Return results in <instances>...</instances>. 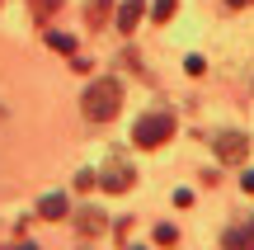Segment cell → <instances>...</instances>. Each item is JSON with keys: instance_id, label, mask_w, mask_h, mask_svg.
<instances>
[{"instance_id": "52a82bcc", "label": "cell", "mask_w": 254, "mask_h": 250, "mask_svg": "<svg viewBox=\"0 0 254 250\" xmlns=\"http://www.w3.org/2000/svg\"><path fill=\"white\" fill-rule=\"evenodd\" d=\"M109 14H113L109 0H90V5H85V24H90V28H104V24H109Z\"/></svg>"}, {"instance_id": "9a60e30c", "label": "cell", "mask_w": 254, "mask_h": 250, "mask_svg": "<svg viewBox=\"0 0 254 250\" xmlns=\"http://www.w3.org/2000/svg\"><path fill=\"white\" fill-rule=\"evenodd\" d=\"M245 246H254V222H250V227H245Z\"/></svg>"}, {"instance_id": "8fae6325", "label": "cell", "mask_w": 254, "mask_h": 250, "mask_svg": "<svg viewBox=\"0 0 254 250\" xmlns=\"http://www.w3.org/2000/svg\"><path fill=\"white\" fill-rule=\"evenodd\" d=\"M174 241H179V232H174L170 222H160V227H155V246H174Z\"/></svg>"}, {"instance_id": "5b68a950", "label": "cell", "mask_w": 254, "mask_h": 250, "mask_svg": "<svg viewBox=\"0 0 254 250\" xmlns=\"http://www.w3.org/2000/svg\"><path fill=\"white\" fill-rule=\"evenodd\" d=\"M104 227H109V217H104V213H94V208H85V213L75 217V232H80V236H90V241H94V236H104Z\"/></svg>"}, {"instance_id": "e0dca14e", "label": "cell", "mask_w": 254, "mask_h": 250, "mask_svg": "<svg viewBox=\"0 0 254 250\" xmlns=\"http://www.w3.org/2000/svg\"><path fill=\"white\" fill-rule=\"evenodd\" d=\"M0 123H5V113H0Z\"/></svg>"}, {"instance_id": "9c48e42d", "label": "cell", "mask_w": 254, "mask_h": 250, "mask_svg": "<svg viewBox=\"0 0 254 250\" xmlns=\"http://www.w3.org/2000/svg\"><path fill=\"white\" fill-rule=\"evenodd\" d=\"M28 5H33V19H38V24H47V19L62 9V0H28Z\"/></svg>"}, {"instance_id": "3957f363", "label": "cell", "mask_w": 254, "mask_h": 250, "mask_svg": "<svg viewBox=\"0 0 254 250\" xmlns=\"http://www.w3.org/2000/svg\"><path fill=\"white\" fill-rule=\"evenodd\" d=\"M132 179H136V170L127 166V161H118V156H113L109 166L94 175V184H99L104 194H127V189H132Z\"/></svg>"}, {"instance_id": "4fadbf2b", "label": "cell", "mask_w": 254, "mask_h": 250, "mask_svg": "<svg viewBox=\"0 0 254 250\" xmlns=\"http://www.w3.org/2000/svg\"><path fill=\"white\" fill-rule=\"evenodd\" d=\"M202 66H207L202 57H189V62H184V71H189V76H202Z\"/></svg>"}, {"instance_id": "2e32d148", "label": "cell", "mask_w": 254, "mask_h": 250, "mask_svg": "<svg viewBox=\"0 0 254 250\" xmlns=\"http://www.w3.org/2000/svg\"><path fill=\"white\" fill-rule=\"evenodd\" d=\"M231 5H250V0H231Z\"/></svg>"}, {"instance_id": "8992f818", "label": "cell", "mask_w": 254, "mask_h": 250, "mask_svg": "<svg viewBox=\"0 0 254 250\" xmlns=\"http://www.w3.org/2000/svg\"><path fill=\"white\" fill-rule=\"evenodd\" d=\"M141 14H146L141 0H123V5H118V28H123V33H132V28L141 24Z\"/></svg>"}, {"instance_id": "277c9868", "label": "cell", "mask_w": 254, "mask_h": 250, "mask_svg": "<svg viewBox=\"0 0 254 250\" xmlns=\"http://www.w3.org/2000/svg\"><path fill=\"white\" fill-rule=\"evenodd\" d=\"M212 147H217V156L226 161V166H240V161L250 156V137H240V132H217Z\"/></svg>"}, {"instance_id": "7a4b0ae2", "label": "cell", "mask_w": 254, "mask_h": 250, "mask_svg": "<svg viewBox=\"0 0 254 250\" xmlns=\"http://www.w3.org/2000/svg\"><path fill=\"white\" fill-rule=\"evenodd\" d=\"M174 137V113L170 109H151V113H141L136 118V128H132V142L141 151H155L160 142H170Z\"/></svg>"}, {"instance_id": "7c38bea8", "label": "cell", "mask_w": 254, "mask_h": 250, "mask_svg": "<svg viewBox=\"0 0 254 250\" xmlns=\"http://www.w3.org/2000/svg\"><path fill=\"white\" fill-rule=\"evenodd\" d=\"M155 19L170 24V19H174V0H155Z\"/></svg>"}, {"instance_id": "6da1fadb", "label": "cell", "mask_w": 254, "mask_h": 250, "mask_svg": "<svg viewBox=\"0 0 254 250\" xmlns=\"http://www.w3.org/2000/svg\"><path fill=\"white\" fill-rule=\"evenodd\" d=\"M80 109H85V118H90V123L118 118V109H123V85L109 81V76H104V81H90V90H85Z\"/></svg>"}, {"instance_id": "30bf717a", "label": "cell", "mask_w": 254, "mask_h": 250, "mask_svg": "<svg viewBox=\"0 0 254 250\" xmlns=\"http://www.w3.org/2000/svg\"><path fill=\"white\" fill-rule=\"evenodd\" d=\"M47 47H57V52H75V38H71V33H52V28H47Z\"/></svg>"}, {"instance_id": "5bb4252c", "label": "cell", "mask_w": 254, "mask_h": 250, "mask_svg": "<svg viewBox=\"0 0 254 250\" xmlns=\"http://www.w3.org/2000/svg\"><path fill=\"white\" fill-rule=\"evenodd\" d=\"M240 189H245V194H254V170H250V175H240Z\"/></svg>"}, {"instance_id": "ba28073f", "label": "cell", "mask_w": 254, "mask_h": 250, "mask_svg": "<svg viewBox=\"0 0 254 250\" xmlns=\"http://www.w3.org/2000/svg\"><path fill=\"white\" fill-rule=\"evenodd\" d=\"M38 217H47V222H62V217H66V198H62V194H47L43 203H38Z\"/></svg>"}]
</instances>
